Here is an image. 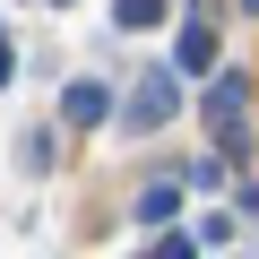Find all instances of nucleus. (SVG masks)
I'll return each instance as SVG.
<instances>
[{
    "mask_svg": "<svg viewBox=\"0 0 259 259\" xmlns=\"http://www.w3.org/2000/svg\"><path fill=\"white\" fill-rule=\"evenodd\" d=\"M112 26L121 35H156L164 26V0H112Z\"/></svg>",
    "mask_w": 259,
    "mask_h": 259,
    "instance_id": "423d86ee",
    "label": "nucleus"
},
{
    "mask_svg": "<svg viewBox=\"0 0 259 259\" xmlns=\"http://www.w3.org/2000/svg\"><path fill=\"white\" fill-rule=\"evenodd\" d=\"M52 9H61V0H52Z\"/></svg>",
    "mask_w": 259,
    "mask_h": 259,
    "instance_id": "f8f14e48",
    "label": "nucleus"
},
{
    "mask_svg": "<svg viewBox=\"0 0 259 259\" xmlns=\"http://www.w3.org/2000/svg\"><path fill=\"white\" fill-rule=\"evenodd\" d=\"M242 9H250V18H259V0H242Z\"/></svg>",
    "mask_w": 259,
    "mask_h": 259,
    "instance_id": "9b49d317",
    "label": "nucleus"
},
{
    "mask_svg": "<svg viewBox=\"0 0 259 259\" xmlns=\"http://www.w3.org/2000/svg\"><path fill=\"white\" fill-rule=\"evenodd\" d=\"M199 112H207V130H216V147L233 156V164H250V87L242 78H207V95H199Z\"/></svg>",
    "mask_w": 259,
    "mask_h": 259,
    "instance_id": "f257e3e1",
    "label": "nucleus"
},
{
    "mask_svg": "<svg viewBox=\"0 0 259 259\" xmlns=\"http://www.w3.org/2000/svg\"><path fill=\"white\" fill-rule=\"evenodd\" d=\"M130 216H139V225H147V233H164V225H173V216H182V190H173V182H147V190H139V199H130Z\"/></svg>",
    "mask_w": 259,
    "mask_h": 259,
    "instance_id": "39448f33",
    "label": "nucleus"
},
{
    "mask_svg": "<svg viewBox=\"0 0 259 259\" xmlns=\"http://www.w3.org/2000/svg\"><path fill=\"white\" fill-rule=\"evenodd\" d=\"M18 78V44H9V26H0V87Z\"/></svg>",
    "mask_w": 259,
    "mask_h": 259,
    "instance_id": "9d476101",
    "label": "nucleus"
},
{
    "mask_svg": "<svg viewBox=\"0 0 259 259\" xmlns=\"http://www.w3.org/2000/svg\"><path fill=\"white\" fill-rule=\"evenodd\" d=\"M18 164H26V173H52V139H44V130H26V139H18Z\"/></svg>",
    "mask_w": 259,
    "mask_h": 259,
    "instance_id": "6e6552de",
    "label": "nucleus"
},
{
    "mask_svg": "<svg viewBox=\"0 0 259 259\" xmlns=\"http://www.w3.org/2000/svg\"><path fill=\"white\" fill-rule=\"evenodd\" d=\"M216 61H225V44H216V18H182V35H173V78H216Z\"/></svg>",
    "mask_w": 259,
    "mask_h": 259,
    "instance_id": "7ed1b4c3",
    "label": "nucleus"
},
{
    "mask_svg": "<svg viewBox=\"0 0 259 259\" xmlns=\"http://www.w3.org/2000/svg\"><path fill=\"white\" fill-rule=\"evenodd\" d=\"M95 121H112V87L104 78H69L61 87V130H95Z\"/></svg>",
    "mask_w": 259,
    "mask_h": 259,
    "instance_id": "20e7f679",
    "label": "nucleus"
},
{
    "mask_svg": "<svg viewBox=\"0 0 259 259\" xmlns=\"http://www.w3.org/2000/svg\"><path fill=\"white\" fill-rule=\"evenodd\" d=\"M182 173H190V182H199V190H225V164H216V156H190V164H182Z\"/></svg>",
    "mask_w": 259,
    "mask_h": 259,
    "instance_id": "1a4fd4ad",
    "label": "nucleus"
},
{
    "mask_svg": "<svg viewBox=\"0 0 259 259\" xmlns=\"http://www.w3.org/2000/svg\"><path fill=\"white\" fill-rule=\"evenodd\" d=\"M139 259H199V242H190V233H173V225H164V233H156V242H147V250H139Z\"/></svg>",
    "mask_w": 259,
    "mask_h": 259,
    "instance_id": "0eeeda50",
    "label": "nucleus"
},
{
    "mask_svg": "<svg viewBox=\"0 0 259 259\" xmlns=\"http://www.w3.org/2000/svg\"><path fill=\"white\" fill-rule=\"evenodd\" d=\"M173 112H182V78H173L164 61H147L139 87H130V104H121V130H130V139H156Z\"/></svg>",
    "mask_w": 259,
    "mask_h": 259,
    "instance_id": "f03ea898",
    "label": "nucleus"
}]
</instances>
